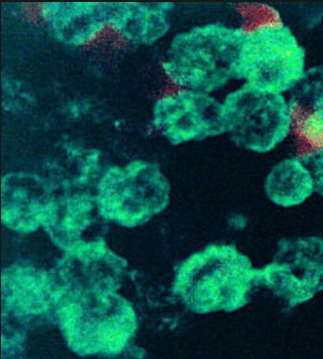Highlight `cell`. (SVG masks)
Masks as SVG:
<instances>
[{
  "mask_svg": "<svg viewBox=\"0 0 323 359\" xmlns=\"http://www.w3.org/2000/svg\"><path fill=\"white\" fill-rule=\"evenodd\" d=\"M2 294L6 306L17 315H39L52 308L54 291L44 272L19 268L2 274Z\"/></svg>",
  "mask_w": 323,
  "mask_h": 359,
  "instance_id": "13",
  "label": "cell"
},
{
  "mask_svg": "<svg viewBox=\"0 0 323 359\" xmlns=\"http://www.w3.org/2000/svg\"><path fill=\"white\" fill-rule=\"evenodd\" d=\"M259 287V268L233 244H211L180 264L173 292L192 313H235Z\"/></svg>",
  "mask_w": 323,
  "mask_h": 359,
  "instance_id": "3",
  "label": "cell"
},
{
  "mask_svg": "<svg viewBox=\"0 0 323 359\" xmlns=\"http://www.w3.org/2000/svg\"><path fill=\"white\" fill-rule=\"evenodd\" d=\"M244 34L239 80L266 92H290L307 71L305 49L296 34L286 25Z\"/></svg>",
  "mask_w": 323,
  "mask_h": 359,
  "instance_id": "7",
  "label": "cell"
},
{
  "mask_svg": "<svg viewBox=\"0 0 323 359\" xmlns=\"http://www.w3.org/2000/svg\"><path fill=\"white\" fill-rule=\"evenodd\" d=\"M289 101L303 106L323 121V66L305 71L290 90Z\"/></svg>",
  "mask_w": 323,
  "mask_h": 359,
  "instance_id": "15",
  "label": "cell"
},
{
  "mask_svg": "<svg viewBox=\"0 0 323 359\" xmlns=\"http://www.w3.org/2000/svg\"><path fill=\"white\" fill-rule=\"evenodd\" d=\"M235 10L242 16L244 34L285 25L279 13L265 4H240Z\"/></svg>",
  "mask_w": 323,
  "mask_h": 359,
  "instance_id": "16",
  "label": "cell"
},
{
  "mask_svg": "<svg viewBox=\"0 0 323 359\" xmlns=\"http://www.w3.org/2000/svg\"><path fill=\"white\" fill-rule=\"evenodd\" d=\"M148 127L173 147L225 135L222 100L214 95L166 86L150 104Z\"/></svg>",
  "mask_w": 323,
  "mask_h": 359,
  "instance_id": "6",
  "label": "cell"
},
{
  "mask_svg": "<svg viewBox=\"0 0 323 359\" xmlns=\"http://www.w3.org/2000/svg\"><path fill=\"white\" fill-rule=\"evenodd\" d=\"M32 17L62 48L86 50L110 40V2H40Z\"/></svg>",
  "mask_w": 323,
  "mask_h": 359,
  "instance_id": "10",
  "label": "cell"
},
{
  "mask_svg": "<svg viewBox=\"0 0 323 359\" xmlns=\"http://www.w3.org/2000/svg\"><path fill=\"white\" fill-rule=\"evenodd\" d=\"M174 2H110V40L129 49L162 47L174 32Z\"/></svg>",
  "mask_w": 323,
  "mask_h": 359,
  "instance_id": "11",
  "label": "cell"
},
{
  "mask_svg": "<svg viewBox=\"0 0 323 359\" xmlns=\"http://www.w3.org/2000/svg\"><path fill=\"white\" fill-rule=\"evenodd\" d=\"M220 100L225 135L239 148L265 154L290 135L289 101L284 95L244 84Z\"/></svg>",
  "mask_w": 323,
  "mask_h": 359,
  "instance_id": "5",
  "label": "cell"
},
{
  "mask_svg": "<svg viewBox=\"0 0 323 359\" xmlns=\"http://www.w3.org/2000/svg\"><path fill=\"white\" fill-rule=\"evenodd\" d=\"M56 198L42 177L27 172H8L1 183L2 226L19 233L43 229Z\"/></svg>",
  "mask_w": 323,
  "mask_h": 359,
  "instance_id": "12",
  "label": "cell"
},
{
  "mask_svg": "<svg viewBox=\"0 0 323 359\" xmlns=\"http://www.w3.org/2000/svg\"><path fill=\"white\" fill-rule=\"evenodd\" d=\"M104 226L93 194L75 192L56 198L43 230L70 256L97 261L110 252L102 231Z\"/></svg>",
  "mask_w": 323,
  "mask_h": 359,
  "instance_id": "9",
  "label": "cell"
},
{
  "mask_svg": "<svg viewBox=\"0 0 323 359\" xmlns=\"http://www.w3.org/2000/svg\"><path fill=\"white\" fill-rule=\"evenodd\" d=\"M93 196L106 224L133 230L168 209L172 186L157 161L134 158L103 168L95 182Z\"/></svg>",
  "mask_w": 323,
  "mask_h": 359,
  "instance_id": "4",
  "label": "cell"
},
{
  "mask_svg": "<svg viewBox=\"0 0 323 359\" xmlns=\"http://www.w3.org/2000/svg\"><path fill=\"white\" fill-rule=\"evenodd\" d=\"M259 287L284 306L298 308L323 291V238H283L270 263L259 268Z\"/></svg>",
  "mask_w": 323,
  "mask_h": 359,
  "instance_id": "8",
  "label": "cell"
},
{
  "mask_svg": "<svg viewBox=\"0 0 323 359\" xmlns=\"http://www.w3.org/2000/svg\"><path fill=\"white\" fill-rule=\"evenodd\" d=\"M244 34L220 21L174 30L159 48L157 69L166 86L214 95L239 80Z\"/></svg>",
  "mask_w": 323,
  "mask_h": 359,
  "instance_id": "1",
  "label": "cell"
},
{
  "mask_svg": "<svg viewBox=\"0 0 323 359\" xmlns=\"http://www.w3.org/2000/svg\"><path fill=\"white\" fill-rule=\"evenodd\" d=\"M266 198L277 207H298L316 192L315 181L309 168L296 157L275 163L264 180Z\"/></svg>",
  "mask_w": 323,
  "mask_h": 359,
  "instance_id": "14",
  "label": "cell"
},
{
  "mask_svg": "<svg viewBox=\"0 0 323 359\" xmlns=\"http://www.w3.org/2000/svg\"><path fill=\"white\" fill-rule=\"evenodd\" d=\"M52 306L67 346L79 356L114 358L138 328L136 311L112 283L55 290Z\"/></svg>",
  "mask_w": 323,
  "mask_h": 359,
  "instance_id": "2",
  "label": "cell"
}]
</instances>
